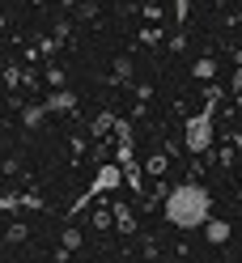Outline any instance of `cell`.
I'll return each mask as SVG.
<instances>
[{"label": "cell", "mask_w": 242, "mask_h": 263, "mask_svg": "<svg viewBox=\"0 0 242 263\" xmlns=\"http://www.w3.org/2000/svg\"><path fill=\"white\" fill-rule=\"evenodd\" d=\"M161 212H166V221L174 229H204V221L213 217V195L200 183H179L166 195V208Z\"/></svg>", "instance_id": "obj_1"}, {"label": "cell", "mask_w": 242, "mask_h": 263, "mask_svg": "<svg viewBox=\"0 0 242 263\" xmlns=\"http://www.w3.org/2000/svg\"><path fill=\"white\" fill-rule=\"evenodd\" d=\"M217 98H221V89H208V106L187 119V149L191 153H208V144H213V106H217Z\"/></svg>", "instance_id": "obj_2"}, {"label": "cell", "mask_w": 242, "mask_h": 263, "mask_svg": "<svg viewBox=\"0 0 242 263\" xmlns=\"http://www.w3.org/2000/svg\"><path fill=\"white\" fill-rule=\"evenodd\" d=\"M115 132H119V161H123V178H127V187L140 195V191H144V178H140V166H136V157H132V127H127V123H115Z\"/></svg>", "instance_id": "obj_3"}, {"label": "cell", "mask_w": 242, "mask_h": 263, "mask_svg": "<svg viewBox=\"0 0 242 263\" xmlns=\"http://www.w3.org/2000/svg\"><path fill=\"white\" fill-rule=\"evenodd\" d=\"M119 183H123V166H102V170H98V178L89 183V191L77 200V208H72V212H81V208H85V204L94 200V195H102V191H115Z\"/></svg>", "instance_id": "obj_4"}, {"label": "cell", "mask_w": 242, "mask_h": 263, "mask_svg": "<svg viewBox=\"0 0 242 263\" xmlns=\"http://www.w3.org/2000/svg\"><path fill=\"white\" fill-rule=\"evenodd\" d=\"M204 229H208V242H213V246H225V242H230V225H225V221H213V217H208Z\"/></svg>", "instance_id": "obj_5"}, {"label": "cell", "mask_w": 242, "mask_h": 263, "mask_svg": "<svg viewBox=\"0 0 242 263\" xmlns=\"http://www.w3.org/2000/svg\"><path fill=\"white\" fill-rule=\"evenodd\" d=\"M110 217H115V225L123 229V234H132V229H136V217H132V208H127V204H119Z\"/></svg>", "instance_id": "obj_6"}, {"label": "cell", "mask_w": 242, "mask_h": 263, "mask_svg": "<svg viewBox=\"0 0 242 263\" xmlns=\"http://www.w3.org/2000/svg\"><path fill=\"white\" fill-rule=\"evenodd\" d=\"M77 246H81V234H77V229H68V234H64V251H77Z\"/></svg>", "instance_id": "obj_7"}, {"label": "cell", "mask_w": 242, "mask_h": 263, "mask_svg": "<svg viewBox=\"0 0 242 263\" xmlns=\"http://www.w3.org/2000/svg\"><path fill=\"white\" fill-rule=\"evenodd\" d=\"M187 5H191V0H179V5H174V22H179V26L187 22Z\"/></svg>", "instance_id": "obj_8"}, {"label": "cell", "mask_w": 242, "mask_h": 263, "mask_svg": "<svg viewBox=\"0 0 242 263\" xmlns=\"http://www.w3.org/2000/svg\"><path fill=\"white\" fill-rule=\"evenodd\" d=\"M196 77H204V81L213 77V60H200V64H196Z\"/></svg>", "instance_id": "obj_9"}, {"label": "cell", "mask_w": 242, "mask_h": 263, "mask_svg": "<svg viewBox=\"0 0 242 263\" xmlns=\"http://www.w3.org/2000/svg\"><path fill=\"white\" fill-rule=\"evenodd\" d=\"M110 123H115V119H110V115H102V119H98V123H94V136H102V132H106Z\"/></svg>", "instance_id": "obj_10"}]
</instances>
